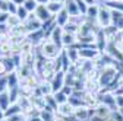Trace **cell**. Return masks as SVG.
Listing matches in <instances>:
<instances>
[{"label":"cell","mask_w":123,"mask_h":121,"mask_svg":"<svg viewBox=\"0 0 123 121\" xmlns=\"http://www.w3.org/2000/svg\"><path fill=\"white\" fill-rule=\"evenodd\" d=\"M38 89H40V92H41V95H43V96H45V95H51V94H53L51 82H49V80H41V79H40Z\"/></svg>","instance_id":"16"},{"label":"cell","mask_w":123,"mask_h":121,"mask_svg":"<svg viewBox=\"0 0 123 121\" xmlns=\"http://www.w3.org/2000/svg\"><path fill=\"white\" fill-rule=\"evenodd\" d=\"M59 48H62L63 50V28H60V26H57L56 25V28L53 29V32L50 34V37H49Z\"/></svg>","instance_id":"7"},{"label":"cell","mask_w":123,"mask_h":121,"mask_svg":"<svg viewBox=\"0 0 123 121\" xmlns=\"http://www.w3.org/2000/svg\"><path fill=\"white\" fill-rule=\"evenodd\" d=\"M38 3H37V0H25L24 2V7L29 12V13H34L35 9H37Z\"/></svg>","instance_id":"24"},{"label":"cell","mask_w":123,"mask_h":121,"mask_svg":"<svg viewBox=\"0 0 123 121\" xmlns=\"http://www.w3.org/2000/svg\"><path fill=\"white\" fill-rule=\"evenodd\" d=\"M69 19H70V15L68 13V10H66L65 7L54 16V22H56V25L60 26V28H65V26L69 23Z\"/></svg>","instance_id":"9"},{"label":"cell","mask_w":123,"mask_h":121,"mask_svg":"<svg viewBox=\"0 0 123 121\" xmlns=\"http://www.w3.org/2000/svg\"><path fill=\"white\" fill-rule=\"evenodd\" d=\"M24 28L26 29V32H28V35L29 34H32V32H37V31H40V29H43V22L35 16L34 13H29V16L24 21Z\"/></svg>","instance_id":"4"},{"label":"cell","mask_w":123,"mask_h":121,"mask_svg":"<svg viewBox=\"0 0 123 121\" xmlns=\"http://www.w3.org/2000/svg\"><path fill=\"white\" fill-rule=\"evenodd\" d=\"M6 117H5V111L2 110V108H0V121H2V120H5Z\"/></svg>","instance_id":"36"},{"label":"cell","mask_w":123,"mask_h":121,"mask_svg":"<svg viewBox=\"0 0 123 121\" xmlns=\"http://www.w3.org/2000/svg\"><path fill=\"white\" fill-rule=\"evenodd\" d=\"M6 79H7V89H15V88H19V76H18V73H16V70L15 72H12V73H9L7 76H6Z\"/></svg>","instance_id":"14"},{"label":"cell","mask_w":123,"mask_h":121,"mask_svg":"<svg viewBox=\"0 0 123 121\" xmlns=\"http://www.w3.org/2000/svg\"><path fill=\"white\" fill-rule=\"evenodd\" d=\"M26 121H43L40 115H32V117H26Z\"/></svg>","instance_id":"31"},{"label":"cell","mask_w":123,"mask_h":121,"mask_svg":"<svg viewBox=\"0 0 123 121\" xmlns=\"http://www.w3.org/2000/svg\"><path fill=\"white\" fill-rule=\"evenodd\" d=\"M107 2H109V0H107Z\"/></svg>","instance_id":"40"},{"label":"cell","mask_w":123,"mask_h":121,"mask_svg":"<svg viewBox=\"0 0 123 121\" xmlns=\"http://www.w3.org/2000/svg\"><path fill=\"white\" fill-rule=\"evenodd\" d=\"M76 44H78V35L63 31V48L73 47V45H76Z\"/></svg>","instance_id":"12"},{"label":"cell","mask_w":123,"mask_h":121,"mask_svg":"<svg viewBox=\"0 0 123 121\" xmlns=\"http://www.w3.org/2000/svg\"><path fill=\"white\" fill-rule=\"evenodd\" d=\"M49 2H50V0H37V3H38V5H47Z\"/></svg>","instance_id":"35"},{"label":"cell","mask_w":123,"mask_h":121,"mask_svg":"<svg viewBox=\"0 0 123 121\" xmlns=\"http://www.w3.org/2000/svg\"><path fill=\"white\" fill-rule=\"evenodd\" d=\"M9 15L10 13H7V12H0V23H6Z\"/></svg>","instance_id":"30"},{"label":"cell","mask_w":123,"mask_h":121,"mask_svg":"<svg viewBox=\"0 0 123 121\" xmlns=\"http://www.w3.org/2000/svg\"><path fill=\"white\" fill-rule=\"evenodd\" d=\"M84 2L88 5V6H92V5H97V0H84Z\"/></svg>","instance_id":"32"},{"label":"cell","mask_w":123,"mask_h":121,"mask_svg":"<svg viewBox=\"0 0 123 121\" xmlns=\"http://www.w3.org/2000/svg\"><path fill=\"white\" fill-rule=\"evenodd\" d=\"M10 2H13V3H16V5L19 6V5H24V2H25V0H10Z\"/></svg>","instance_id":"34"},{"label":"cell","mask_w":123,"mask_h":121,"mask_svg":"<svg viewBox=\"0 0 123 121\" xmlns=\"http://www.w3.org/2000/svg\"><path fill=\"white\" fill-rule=\"evenodd\" d=\"M6 89H7V79L6 76H0V94L5 92Z\"/></svg>","instance_id":"28"},{"label":"cell","mask_w":123,"mask_h":121,"mask_svg":"<svg viewBox=\"0 0 123 121\" xmlns=\"http://www.w3.org/2000/svg\"><path fill=\"white\" fill-rule=\"evenodd\" d=\"M110 9H114V10H119V12H123V0H109L105 3Z\"/></svg>","instance_id":"22"},{"label":"cell","mask_w":123,"mask_h":121,"mask_svg":"<svg viewBox=\"0 0 123 121\" xmlns=\"http://www.w3.org/2000/svg\"><path fill=\"white\" fill-rule=\"evenodd\" d=\"M16 16H18V18H19V19L22 21V23H24V21H25V19H26V18L29 16V12H28V10H26V9L24 7V5H19V6H18V12H16Z\"/></svg>","instance_id":"25"},{"label":"cell","mask_w":123,"mask_h":121,"mask_svg":"<svg viewBox=\"0 0 123 121\" xmlns=\"http://www.w3.org/2000/svg\"><path fill=\"white\" fill-rule=\"evenodd\" d=\"M116 74H119L116 64H113V63L105 64L100 70V85H101V88H109L111 83H114V80L119 79Z\"/></svg>","instance_id":"2"},{"label":"cell","mask_w":123,"mask_h":121,"mask_svg":"<svg viewBox=\"0 0 123 121\" xmlns=\"http://www.w3.org/2000/svg\"><path fill=\"white\" fill-rule=\"evenodd\" d=\"M12 104V99H10V95H9V90L6 89L5 92L0 94V108H2L3 111H6Z\"/></svg>","instance_id":"15"},{"label":"cell","mask_w":123,"mask_h":121,"mask_svg":"<svg viewBox=\"0 0 123 121\" xmlns=\"http://www.w3.org/2000/svg\"><path fill=\"white\" fill-rule=\"evenodd\" d=\"M50 2H65V0H50Z\"/></svg>","instance_id":"38"},{"label":"cell","mask_w":123,"mask_h":121,"mask_svg":"<svg viewBox=\"0 0 123 121\" xmlns=\"http://www.w3.org/2000/svg\"><path fill=\"white\" fill-rule=\"evenodd\" d=\"M120 31V38H122V41H123V29H119Z\"/></svg>","instance_id":"37"},{"label":"cell","mask_w":123,"mask_h":121,"mask_svg":"<svg viewBox=\"0 0 123 121\" xmlns=\"http://www.w3.org/2000/svg\"><path fill=\"white\" fill-rule=\"evenodd\" d=\"M98 5H92V6H88V10H86V15L85 18L86 19H91V21H97V15H98Z\"/></svg>","instance_id":"21"},{"label":"cell","mask_w":123,"mask_h":121,"mask_svg":"<svg viewBox=\"0 0 123 121\" xmlns=\"http://www.w3.org/2000/svg\"><path fill=\"white\" fill-rule=\"evenodd\" d=\"M73 112H75V107L68 101V102H65V104H60V105H59L56 114H57L59 117H62V118H66V117L73 115Z\"/></svg>","instance_id":"8"},{"label":"cell","mask_w":123,"mask_h":121,"mask_svg":"<svg viewBox=\"0 0 123 121\" xmlns=\"http://www.w3.org/2000/svg\"><path fill=\"white\" fill-rule=\"evenodd\" d=\"M54 98H56V101H57V104L60 105V104H65V102H68L69 101V96H66L62 90H59V92H56L54 94Z\"/></svg>","instance_id":"26"},{"label":"cell","mask_w":123,"mask_h":121,"mask_svg":"<svg viewBox=\"0 0 123 121\" xmlns=\"http://www.w3.org/2000/svg\"><path fill=\"white\" fill-rule=\"evenodd\" d=\"M7 12H9L10 15H16V12H18V5H16V3H13V2H10V0H9Z\"/></svg>","instance_id":"29"},{"label":"cell","mask_w":123,"mask_h":121,"mask_svg":"<svg viewBox=\"0 0 123 121\" xmlns=\"http://www.w3.org/2000/svg\"><path fill=\"white\" fill-rule=\"evenodd\" d=\"M22 112H24V111H22V108L19 107V104H18V102H13V104H10V107L5 111V117L9 118V117H12V115L22 114Z\"/></svg>","instance_id":"18"},{"label":"cell","mask_w":123,"mask_h":121,"mask_svg":"<svg viewBox=\"0 0 123 121\" xmlns=\"http://www.w3.org/2000/svg\"><path fill=\"white\" fill-rule=\"evenodd\" d=\"M97 25L104 29L111 26V9L107 5H101L98 7V15H97Z\"/></svg>","instance_id":"3"},{"label":"cell","mask_w":123,"mask_h":121,"mask_svg":"<svg viewBox=\"0 0 123 121\" xmlns=\"http://www.w3.org/2000/svg\"><path fill=\"white\" fill-rule=\"evenodd\" d=\"M65 120H66V121H79V120H78V118H76L75 115H70V117H66Z\"/></svg>","instance_id":"33"},{"label":"cell","mask_w":123,"mask_h":121,"mask_svg":"<svg viewBox=\"0 0 123 121\" xmlns=\"http://www.w3.org/2000/svg\"><path fill=\"white\" fill-rule=\"evenodd\" d=\"M35 50V45L31 42L29 39H26L22 45H21V54H26V53H32Z\"/></svg>","instance_id":"23"},{"label":"cell","mask_w":123,"mask_h":121,"mask_svg":"<svg viewBox=\"0 0 123 121\" xmlns=\"http://www.w3.org/2000/svg\"><path fill=\"white\" fill-rule=\"evenodd\" d=\"M66 85V73L65 72H57L56 76L51 80V88H53V94L59 92L63 89V86Z\"/></svg>","instance_id":"6"},{"label":"cell","mask_w":123,"mask_h":121,"mask_svg":"<svg viewBox=\"0 0 123 121\" xmlns=\"http://www.w3.org/2000/svg\"><path fill=\"white\" fill-rule=\"evenodd\" d=\"M40 117L43 118V121H56V118H57V114H56L53 110H50V108H47V107H45L44 110H41V112H40Z\"/></svg>","instance_id":"17"},{"label":"cell","mask_w":123,"mask_h":121,"mask_svg":"<svg viewBox=\"0 0 123 121\" xmlns=\"http://www.w3.org/2000/svg\"><path fill=\"white\" fill-rule=\"evenodd\" d=\"M111 110L107 107V105H104V104H98L97 107L94 108V115H97V117H100V118H103V120H107L110 115H111Z\"/></svg>","instance_id":"10"},{"label":"cell","mask_w":123,"mask_h":121,"mask_svg":"<svg viewBox=\"0 0 123 121\" xmlns=\"http://www.w3.org/2000/svg\"><path fill=\"white\" fill-rule=\"evenodd\" d=\"M63 5H65V9L68 10V13L70 15V16H79L81 15L79 7H78V5H76L75 0H65Z\"/></svg>","instance_id":"13"},{"label":"cell","mask_w":123,"mask_h":121,"mask_svg":"<svg viewBox=\"0 0 123 121\" xmlns=\"http://www.w3.org/2000/svg\"><path fill=\"white\" fill-rule=\"evenodd\" d=\"M73 115L79 121H88L89 117H91V108H88V107H78V108H75Z\"/></svg>","instance_id":"11"},{"label":"cell","mask_w":123,"mask_h":121,"mask_svg":"<svg viewBox=\"0 0 123 121\" xmlns=\"http://www.w3.org/2000/svg\"><path fill=\"white\" fill-rule=\"evenodd\" d=\"M34 15L43 22V23H45V22H49V21H51L54 16L50 13V10L47 9V5H38L37 6V9H35V12H34Z\"/></svg>","instance_id":"5"},{"label":"cell","mask_w":123,"mask_h":121,"mask_svg":"<svg viewBox=\"0 0 123 121\" xmlns=\"http://www.w3.org/2000/svg\"><path fill=\"white\" fill-rule=\"evenodd\" d=\"M2 121H9V120H7V118H5V120H2Z\"/></svg>","instance_id":"39"},{"label":"cell","mask_w":123,"mask_h":121,"mask_svg":"<svg viewBox=\"0 0 123 121\" xmlns=\"http://www.w3.org/2000/svg\"><path fill=\"white\" fill-rule=\"evenodd\" d=\"M6 25H7V28H9V31H10V29H13V28L21 26V25H22V21L16 16V15H9V18H7V21H6Z\"/></svg>","instance_id":"20"},{"label":"cell","mask_w":123,"mask_h":121,"mask_svg":"<svg viewBox=\"0 0 123 121\" xmlns=\"http://www.w3.org/2000/svg\"><path fill=\"white\" fill-rule=\"evenodd\" d=\"M75 2H76V5H78V7H79L81 15H82V16H85V15H86V10H88V5L84 2V0H75Z\"/></svg>","instance_id":"27"},{"label":"cell","mask_w":123,"mask_h":121,"mask_svg":"<svg viewBox=\"0 0 123 121\" xmlns=\"http://www.w3.org/2000/svg\"><path fill=\"white\" fill-rule=\"evenodd\" d=\"M65 7V5H63V2H49L47 3V9L50 10V13L53 15V16H56V15Z\"/></svg>","instance_id":"19"},{"label":"cell","mask_w":123,"mask_h":121,"mask_svg":"<svg viewBox=\"0 0 123 121\" xmlns=\"http://www.w3.org/2000/svg\"><path fill=\"white\" fill-rule=\"evenodd\" d=\"M37 53L40 55H43L44 58H47V60H56L60 54H62V48H59L57 45L50 39V38H45L44 41H41L40 45H37Z\"/></svg>","instance_id":"1"}]
</instances>
